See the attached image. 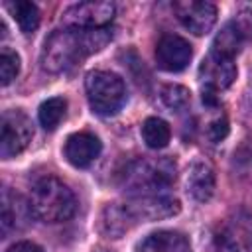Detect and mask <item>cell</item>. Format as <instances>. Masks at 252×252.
<instances>
[{"label": "cell", "mask_w": 252, "mask_h": 252, "mask_svg": "<svg viewBox=\"0 0 252 252\" xmlns=\"http://www.w3.org/2000/svg\"><path fill=\"white\" fill-rule=\"evenodd\" d=\"M110 41V32L65 28L53 32L41 49V67L47 73H63L83 61L85 57L100 51Z\"/></svg>", "instance_id": "cell-1"}, {"label": "cell", "mask_w": 252, "mask_h": 252, "mask_svg": "<svg viewBox=\"0 0 252 252\" xmlns=\"http://www.w3.org/2000/svg\"><path fill=\"white\" fill-rule=\"evenodd\" d=\"M30 213L43 222H63L73 217L77 201L73 191L57 177H41L30 191Z\"/></svg>", "instance_id": "cell-2"}, {"label": "cell", "mask_w": 252, "mask_h": 252, "mask_svg": "<svg viewBox=\"0 0 252 252\" xmlns=\"http://www.w3.org/2000/svg\"><path fill=\"white\" fill-rule=\"evenodd\" d=\"M175 179V163L169 158L136 159L124 171V183L134 195L161 193Z\"/></svg>", "instance_id": "cell-3"}, {"label": "cell", "mask_w": 252, "mask_h": 252, "mask_svg": "<svg viewBox=\"0 0 252 252\" xmlns=\"http://www.w3.org/2000/svg\"><path fill=\"white\" fill-rule=\"evenodd\" d=\"M85 91L93 112L114 116L126 102L124 81L110 71H91L85 79Z\"/></svg>", "instance_id": "cell-4"}, {"label": "cell", "mask_w": 252, "mask_h": 252, "mask_svg": "<svg viewBox=\"0 0 252 252\" xmlns=\"http://www.w3.org/2000/svg\"><path fill=\"white\" fill-rule=\"evenodd\" d=\"M32 120L18 108L6 110L0 122V156L8 159L22 154L32 142Z\"/></svg>", "instance_id": "cell-5"}, {"label": "cell", "mask_w": 252, "mask_h": 252, "mask_svg": "<svg viewBox=\"0 0 252 252\" xmlns=\"http://www.w3.org/2000/svg\"><path fill=\"white\" fill-rule=\"evenodd\" d=\"M114 12L112 2H77L63 12V24L67 28L98 30L112 22Z\"/></svg>", "instance_id": "cell-6"}, {"label": "cell", "mask_w": 252, "mask_h": 252, "mask_svg": "<svg viewBox=\"0 0 252 252\" xmlns=\"http://www.w3.org/2000/svg\"><path fill=\"white\" fill-rule=\"evenodd\" d=\"M126 209L134 220H158L179 213V201L165 193H148L134 195Z\"/></svg>", "instance_id": "cell-7"}, {"label": "cell", "mask_w": 252, "mask_h": 252, "mask_svg": "<svg viewBox=\"0 0 252 252\" xmlns=\"http://www.w3.org/2000/svg\"><path fill=\"white\" fill-rule=\"evenodd\" d=\"M199 79L203 83V91L219 93L228 89L236 79L234 59L211 51L199 65Z\"/></svg>", "instance_id": "cell-8"}, {"label": "cell", "mask_w": 252, "mask_h": 252, "mask_svg": "<svg viewBox=\"0 0 252 252\" xmlns=\"http://www.w3.org/2000/svg\"><path fill=\"white\" fill-rule=\"evenodd\" d=\"M177 20L195 35H205L217 22V6L203 0H179L173 4Z\"/></svg>", "instance_id": "cell-9"}, {"label": "cell", "mask_w": 252, "mask_h": 252, "mask_svg": "<svg viewBox=\"0 0 252 252\" xmlns=\"http://www.w3.org/2000/svg\"><path fill=\"white\" fill-rule=\"evenodd\" d=\"M193 57L191 43L175 33H165L159 37L156 45V63L159 69L177 73L183 71Z\"/></svg>", "instance_id": "cell-10"}, {"label": "cell", "mask_w": 252, "mask_h": 252, "mask_svg": "<svg viewBox=\"0 0 252 252\" xmlns=\"http://www.w3.org/2000/svg\"><path fill=\"white\" fill-rule=\"evenodd\" d=\"M102 146H100V140L89 132H77V134H71L65 142V158L71 165L75 167H89L100 154Z\"/></svg>", "instance_id": "cell-11"}, {"label": "cell", "mask_w": 252, "mask_h": 252, "mask_svg": "<svg viewBox=\"0 0 252 252\" xmlns=\"http://www.w3.org/2000/svg\"><path fill=\"white\" fill-rule=\"evenodd\" d=\"M185 185H187V193L195 201L199 203L209 201L215 193V169L211 167V163L203 159L193 161L187 169Z\"/></svg>", "instance_id": "cell-12"}, {"label": "cell", "mask_w": 252, "mask_h": 252, "mask_svg": "<svg viewBox=\"0 0 252 252\" xmlns=\"http://www.w3.org/2000/svg\"><path fill=\"white\" fill-rule=\"evenodd\" d=\"M136 252H191L187 238L173 230H158L138 242Z\"/></svg>", "instance_id": "cell-13"}, {"label": "cell", "mask_w": 252, "mask_h": 252, "mask_svg": "<svg viewBox=\"0 0 252 252\" xmlns=\"http://www.w3.org/2000/svg\"><path fill=\"white\" fill-rule=\"evenodd\" d=\"M246 37L242 35V32L236 28V24L232 20H228L220 32L215 35V41H213V51L219 53V55H224V57H230L234 59V55L246 45Z\"/></svg>", "instance_id": "cell-14"}, {"label": "cell", "mask_w": 252, "mask_h": 252, "mask_svg": "<svg viewBox=\"0 0 252 252\" xmlns=\"http://www.w3.org/2000/svg\"><path fill=\"white\" fill-rule=\"evenodd\" d=\"M142 138H144V142H146L148 148L161 150V148H165L169 144L171 130H169V126H167L165 120H161L158 116H150L142 124Z\"/></svg>", "instance_id": "cell-15"}, {"label": "cell", "mask_w": 252, "mask_h": 252, "mask_svg": "<svg viewBox=\"0 0 252 252\" xmlns=\"http://www.w3.org/2000/svg\"><path fill=\"white\" fill-rule=\"evenodd\" d=\"M6 8L10 10L12 18L18 22V26H20V30L24 33H32L39 26V10H37V6L33 2L16 0V2H8Z\"/></svg>", "instance_id": "cell-16"}, {"label": "cell", "mask_w": 252, "mask_h": 252, "mask_svg": "<svg viewBox=\"0 0 252 252\" xmlns=\"http://www.w3.org/2000/svg\"><path fill=\"white\" fill-rule=\"evenodd\" d=\"M65 110H67V100L63 96L47 98L45 102H41V106L37 110L41 126L45 130H55L59 126V122L65 118Z\"/></svg>", "instance_id": "cell-17"}, {"label": "cell", "mask_w": 252, "mask_h": 252, "mask_svg": "<svg viewBox=\"0 0 252 252\" xmlns=\"http://www.w3.org/2000/svg\"><path fill=\"white\" fill-rule=\"evenodd\" d=\"M128 219H132V217H130L126 205H124V207L108 205V207L104 209L102 224H104V228H106L108 234H112L114 238H118L124 230H128ZM132 220H134V219H132Z\"/></svg>", "instance_id": "cell-18"}, {"label": "cell", "mask_w": 252, "mask_h": 252, "mask_svg": "<svg viewBox=\"0 0 252 252\" xmlns=\"http://www.w3.org/2000/svg\"><path fill=\"white\" fill-rule=\"evenodd\" d=\"M161 100L171 110H183L191 100V93L181 85H165L161 89Z\"/></svg>", "instance_id": "cell-19"}, {"label": "cell", "mask_w": 252, "mask_h": 252, "mask_svg": "<svg viewBox=\"0 0 252 252\" xmlns=\"http://www.w3.org/2000/svg\"><path fill=\"white\" fill-rule=\"evenodd\" d=\"M20 73V57L16 51L8 49V47H2V53H0V83L6 87L10 85L16 75Z\"/></svg>", "instance_id": "cell-20"}, {"label": "cell", "mask_w": 252, "mask_h": 252, "mask_svg": "<svg viewBox=\"0 0 252 252\" xmlns=\"http://www.w3.org/2000/svg\"><path fill=\"white\" fill-rule=\"evenodd\" d=\"M232 22L242 32V35L246 37V41H252V10L244 8V10L236 12L234 18H232Z\"/></svg>", "instance_id": "cell-21"}, {"label": "cell", "mask_w": 252, "mask_h": 252, "mask_svg": "<svg viewBox=\"0 0 252 252\" xmlns=\"http://www.w3.org/2000/svg\"><path fill=\"white\" fill-rule=\"evenodd\" d=\"M207 134L213 142H220L222 138H226L228 134V122L224 116H219L217 120H213L209 126H207Z\"/></svg>", "instance_id": "cell-22"}, {"label": "cell", "mask_w": 252, "mask_h": 252, "mask_svg": "<svg viewBox=\"0 0 252 252\" xmlns=\"http://www.w3.org/2000/svg\"><path fill=\"white\" fill-rule=\"evenodd\" d=\"M6 252H43L37 244H33V242H28V240H22V242H16V244H12Z\"/></svg>", "instance_id": "cell-23"}, {"label": "cell", "mask_w": 252, "mask_h": 252, "mask_svg": "<svg viewBox=\"0 0 252 252\" xmlns=\"http://www.w3.org/2000/svg\"><path fill=\"white\" fill-rule=\"evenodd\" d=\"M217 242H219V250H220V252H238L236 242H234V240H232L228 234L217 236Z\"/></svg>", "instance_id": "cell-24"}]
</instances>
